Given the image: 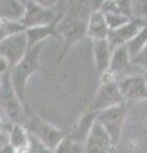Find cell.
I'll return each instance as SVG.
<instances>
[{
  "mask_svg": "<svg viewBox=\"0 0 147 153\" xmlns=\"http://www.w3.org/2000/svg\"><path fill=\"white\" fill-rule=\"evenodd\" d=\"M42 51V44L37 45L35 47H31L27 51L26 56L18 63L16 66H13L9 70L10 74V80L12 85L18 98L21 100L23 106L28 108V105L26 101V87L28 79L34 75L37 70L40 69V56Z\"/></svg>",
  "mask_w": 147,
  "mask_h": 153,
  "instance_id": "6da1fadb",
  "label": "cell"
},
{
  "mask_svg": "<svg viewBox=\"0 0 147 153\" xmlns=\"http://www.w3.org/2000/svg\"><path fill=\"white\" fill-rule=\"evenodd\" d=\"M22 125L26 128V130L31 137L36 138L37 140L44 143L46 147L51 148V149H55L59 146V143L68 134L58 128H55L54 125H51L50 123L44 120L39 115H36L34 111H31L30 107L26 108Z\"/></svg>",
  "mask_w": 147,
  "mask_h": 153,
  "instance_id": "7a4b0ae2",
  "label": "cell"
},
{
  "mask_svg": "<svg viewBox=\"0 0 147 153\" xmlns=\"http://www.w3.org/2000/svg\"><path fill=\"white\" fill-rule=\"evenodd\" d=\"M100 80V87L97 88L96 94L90 103V111L100 112L102 110L110 108L125 102L119 87V82L110 71L104 73Z\"/></svg>",
  "mask_w": 147,
  "mask_h": 153,
  "instance_id": "3957f363",
  "label": "cell"
},
{
  "mask_svg": "<svg viewBox=\"0 0 147 153\" xmlns=\"http://www.w3.org/2000/svg\"><path fill=\"white\" fill-rule=\"evenodd\" d=\"M0 114L10 124H22L26 114V107L12 85L9 71L4 75L3 85L0 88Z\"/></svg>",
  "mask_w": 147,
  "mask_h": 153,
  "instance_id": "277c9868",
  "label": "cell"
},
{
  "mask_svg": "<svg viewBox=\"0 0 147 153\" xmlns=\"http://www.w3.org/2000/svg\"><path fill=\"white\" fill-rule=\"evenodd\" d=\"M127 114H128V103L127 102L97 112L96 121L100 124L106 130V133L110 135L115 147L118 146V143H119L120 138H122Z\"/></svg>",
  "mask_w": 147,
  "mask_h": 153,
  "instance_id": "5b68a950",
  "label": "cell"
},
{
  "mask_svg": "<svg viewBox=\"0 0 147 153\" xmlns=\"http://www.w3.org/2000/svg\"><path fill=\"white\" fill-rule=\"evenodd\" d=\"M30 50L26 32L9 36L0 42V56L4 57L10 68L16 66Z\"/></svg>",
  "mask_w": 147,
  "mask_h": 153,
  "instance_id": "8992f818",
  "label": "cell"
},
{
  "mask_svg": "<svg viewBox=\"0 0 147 153\" xmlns=\"http://www.w3.org/2000/svg\"><path fill=\"white\" fill-rule=\"evenodd\" d=\"M59 13L55 9H49L41 7L40 4L30 0L26 3V14L22 19V25L27 28L39 27V26H49L55 22H59Z\"/></svg>",
  "mask_w": 147,
  "mask_h": 153,
  "instance_id": "52a82bcc",
  "label": "cell"
},
{
  "mask_svg": "<svg viewBox=\"0 0 147 153\" xmlns=\"http://www.w3.org/2000/svg\"><path fill=\"white\" fill-rule=\"evenodd\" d=\"M109 71L115 76L118 82L124 78H128V76L141 75L143 73L141 69H138L136 65H133L129 51H128L125 45L114 49Z\"/></svg>",
  "mask_w": 147,
  "mask_h": 153,
  "instance_id": "ba28073f",
  "label": "cell"
},
{
  "mask_svg": "<svg viewBox=\"0 0 147 153\" xmlns=\"http://www.w3.org/2000/svg\"><path fill=\"white\" fill-rule=\"evenodd\" d=\"M114 148L110 135L96 121L84 143V153H111Z\"/></svg>",
  "mask_w": 147,
  "mask_h": 153,
  "instance_id": "9c48e42d",
  "label": "cell"
},
{
  "mask_svg": "<svg viewBox=\"0 0 147 153\" xmlns=\"http://www.w3.org/2000/svg\"><path fill=\"white\" fill-rule=\"evenodd\" d=\"M145 26H147V22L132 18V21L129 23H127V25L118 28V30L110 31L109 32V36H107V41H109V44H110L111 49L114 50L119 46L127 45Z\"/></svg>",
  "mask_w": 147,
  "mask_h": 153,
  "instance_id": "30bf717a",
  "label": "cell"
},
{
  "mask_svg": "<svg viewBox=\"0 0 147 153\" xmlns=\"http://www.w3.org/2000/svg\"><path fill=\"white\" fill-rule=\"evenodd\" d=\"M122 94L127 101H147V84L141 75L128 76L119 80Z\"/></svg>",
  "mask_w": 147,
  "mask_h": 153,
  "instance_id": "8fae6325",
  "label": "cell"
},
{
  "mask_svg": "<svg viewBox=\"0 0 147 153\" xmlns=\"http://www.w3.org/2000/svg\"><path fill=\"white\" fill-rule=\"evenodd\" d=\"M96 119H97V112L95 111H88L86 114H83L79 117V120L73 125V128L70 129V131L68 133V137L75 143L84 144L95 125V123H96Z\"/></svg>",
  "mask_w": 147,
  "mask_h": 153,
  "instance_id": "7c38bea8",
  "label": "cell"
},
{
  "mask_svg": "<svg viewBox=\"0 0 147 153\" xmlns=\"http://www.w3.org/2000/svg\"><path fill=\"white\" fill-rule=\"evenodd\" d=\"M93 44V60L95 66H96L97 73L102 75L106 73L110 68L111 57H113V49L109 44L107 38L106 40H96L92 41Z\"/></svg>",
  "mask_w": 147,
  "mask_h": 153,
  "instance_id": "4fadbf2b",
  "label": "cell"
},
{
  "mask_svg": "<svg viewBox=\"0 0 147 153\" xmlns=\"http://www.w3.org/2000/svg\"><path fill=\"white\" fill-rule=\"evenodd\" d=\"M26 35L28 38V46H30V49L42 44L49 37L61 40V36L58 30V22L53 23V25H49V26H39V27L27 28Z\"/></svg>",
  "mask_w": 147,
  "mask_h": 153,
  "instance_id": "5bb4252c",
  "label": "cell"
},
{
  "mask_svg": "<svg viewBox=\"0 0 147 153\" xmlns=\"http://www.w3.org/2000/svg\"><path fill=\"white\" fill-rule=\"evenodd\" d=\"M109 32L110 30H109L105 19V13L102 10L92 12L87 23V37H90L92 41L106 40Z\"/></svg>",
  "mask_w": 147,
  "mask_h": 153,
  "instance_id": "9a60e30c",
  "label": "cell"
},
{
  "mask_svg": "<svg viewBox=\"0 0 147 153\" xmlns=\"http://www.w3.org/2000/svg\"><path fill=\"white\" fill-rule=\"evenodd\" d=\"M26 14V4L22 0H0V18L22 22Z\"/></svg>",
  "mask_w": 147,
  "mask_h": 153,
  "instance_id": "2e32d148",
  "label": "cell"
},
{
  "mask_svg": "<svg viewBox=\"0 0 147 153\" xmlns=\"http://www.w3.org/2000/svg\"><path fill=\"white\" fill-rule=\"evenodd\" d=\"M9 144L19 153H26L30 144V134L22 124H13L8 133Z\"/></svg>",
  "mask_w": 147,
  "mask_h": 153,
  "instance_id": "e0dca14e",
  "label": "cell"
},
{
  "mask_svg": "<svg viewBox=\"0 0 147 153\" xmlns=\"http://www.w3.org/2000/svg\"><path fill=\"white\" fill-rule=\"evenodd\" d=\"M102 12L105 13H118L132 18L133 17V0H115L106 1Z\"/></svg>",
  "mask_w": 147,
  "mask_h": 153,
  "instance_id": "ac0fdd59",
  "label": "cell"
},
{
  "mask_svg": "<svg viewBox=\"0 0 147 153\" xmlns=\"http://www.w3.org/2000/svg\"><path fill=\"white\" fill-rule=\"evenodd\" d=\"M21 32H26V27L22 25V22L7 21V19L0 21V42L8 38L9 36L17 35Z\"/></svg>",
  "mask_w": 147,
  "mask_h": 153,
  "instance_id": "d6986e66",
  "label": "cell"
},
{
  "mask_svg": "<svg viewBox=\"0 0 147 153\" xmlns=\"http://www.w3.org/2000/svg\"><path fill=\"white\" fill-rule=\"evenodd\" d=\"M147 45V26H145L132 40L125 45L128 51H129L131 57H133Z\"/></svg>",
  "mask_w": 147,
  "mask_h": 153,
  "instance_id": "ffe728a7",
  "label": "cell"
},
{
  "mask_svg": "<svg viewBox=\"0 0 147 153\" xmlns=\"http://www.w3.org/2000/svg\"><path fill=\"white\" fill-rule=\"evenodd\" d=\"M54 153H84V144H79L67 137L59 143V146L54 149Z\"/></svg>",
  "mask_w": 147,
  "mask_h": 153,
  "instance_id": "44dd1931",
  "label": "cell"
},
{
  "mask_svg": "<svg viewBox=\"0 0 147 153\" xmlns=\"http://www.w3.org/2000/svg\"><path fill=\"white\" fill-rule=\"evenodd\" d=\"M105 19H106L107 27L110 31L118 30V28L123 27L124 25H127V23H129L132 21V18L123 16V14H118V13H105Z\"/></svg>",
  "mask_w": 147,
  "mask_h": 153,
  "instance_id": "7402d4cb",
  "label": "cell"
},
{
  "mask_svg": "<svg viewBox=\"0 0 147 153\" xmlns=\"http://www.w3.org/2000/svg\"><path fill=\"white\" fill-rule=\"evenodd\" d=\"M132 18L147 22V0H134L133 1V17Z\"/></svg>",
  "mask_w": 147,
  "mask_h": 153,
  "instance_id": "603a6c76",
  "label": "cell"
},
{
  "mask_svg": "<svg viewBox=\"0 0 147 153\" xmlns=\"http://www.w3.org/2000/svg\"><path fill=\"white\" fill-rule=\"evenodd\" d=\"M26 153H54V149L46 147L44 143H41L36 138L30 135V144H28Z\"/></svg>",
  "mask_w": 147,
  "mask_h": 153,
  "instance_id": "cb8c5ba5",
  "label": "cell"
},
{
  "mask_svg": "<svg viewBox=\"0 0 147 153\" xmlns=\"http://www.w3.org/2000/svg\"><path fill=\"white\" fill-rule=\"evenodd\" d=\"M132 63H133V65H136L138 69H141L142 71H145L147 69V45L138 52V54L132 57Z\"/></svg>",
  "mask_w": 147,
  "mask_h": 153,
  "instance_id": "d4e9b609",
  "label": "cell"
},
{
  "mask_svg": "<svg viewBox=\"0 0 147 153\" xmlns=\"http://www.w3.org/2000/svg\"><path fill=\"white\" fill-rule=\"evenodd\" d=\"M106 1L107 0H88V4L92 12H97V10H102Z\"/></svg>",
  "mask_w": 147,
  "mask_h": 153,
  "instance_id": "484cf974",
  "label": "cell"
},
{
  "mask_svg": "<svg viewBox=\"0 0 147 153\" xmlns=\"http://www.w3.org/2000/svg\"><path fill=\"white\" fill-rule=\"evenodd\" d=\"M35 3L40 4L41 7H45V8H49V9H58V3L59 0H34Z\"/></svg>",
  "mask_w": 147,
  "mask_h": 153,
  "instance_id": "4316f807",
  "label": "cell"
},
{
  "mask_svg": "<svg viewBox=\"0 0 147 153\" xmlns=\"http://www.w3.org/2000/svg\"><path fill=\"white\" fill-rule=\"evenodd\" d=\"M0 153H19L18 151H16L10 144H7L5 147L0 148Z\"/></svg>",
  "mask_w": 147,
  "mask_h": 153,
  "instance_id": "83f0119b",
  "label": "cell"
},
{
  "mask_svg": "<svg viewBox=\"0 0 147 153\" xmlns=\"http://www.w3.org/2000/svg\"><path fill=\"white\" fill-rule=\"evenodd\" d=\"M142 78L145 79V82H146V84H147V69L143 71V73H142Z\"/></svg>",
  "mask_w": 147,
  "mask_h": 153,
  "instance_id": "f1b7e54d",
  "label": "cell"
},
{
  "mask_svg": "<svg viewBox=\"0 0 147 153\" xmlns=\"http://www.w3.org/2000/svg\"><path fill=\"white\" fill-rule=\"evenodd\" d=\"M5 75V74H4ZM4 75H0V88H1V85H3V79H4Z\"/></svg>",
  "mask_w": 147,
  "mask_h": 153,
  "instance_id": "f546056e",
  "label": "cell"
},
{
  "mask_svg": "<svg viewBox=\"0 0 147 153\" xmlns=\"http://www.w3.org/2000/svg\"><path fill=\"white\" fill-rule=\"evenodd\" d=\"M75 1H82V3H87L88 0H75Z\"/></svg>",
  "mask_w": 147,
  "mask_h": 153,
  "instance_id": "4dcf8cb0",
  "label": "cell"
},
{
  "mask_svg": "<svg viewBox=\"0 0 147 153\" xmlns=\"http://www.w3.org/2000/svg\"><path fill=\"white\" fill-rule=\"evenodd\" d=\"M22 1H23V3H25V4H26V3H28V1H30V0H22Z\"/></svg>",
  "mask_w": 147,
  "mask_h": 153,
  "instance_id": "1f68e13d",
  "label": "cell"
},
{
  "mask_svg": "<svg viewBox=\"0 0 147 153\" xmlns=\"http://www.w3.org/2000/svg\"><path fill=\"white\" fill-rule=\"evenodd\" d=\"M107 1H115V0H107Z\"/></svg>",
  "mask_w": 147,
  "mask_h": 153,
  "instance_id": "d6a6232c",
  "label": "cell"
},
{
  "mask_svg": "<svg viewBox=\"0 0 147 153\" xmlns=\"http://www.w3.org/2000/svg\"><path fill=\"white\" fill-rule=\"evenodd\" d=\"M0 21H1V18H0Z\"/></svg>",
  "mask_w": 147,
  "mask_h": 153,
  "instance_id": "836d02e7",
  "label": "cell"
},
{
  "mask_svg": "<svg viewBox=\"0 0 147 153\" xmlns=\"http://www.w3.org/2000/svg\"><path fill=\"white\" fill-rule=\"evenodd\" d=\"M133 1H134V0H133Z\"/></svg>",
  "mask_w": 147,
  "mask_h": 153,
  "instance_id": "e575fe53",
  "label": "cell"
}]
</instances>
